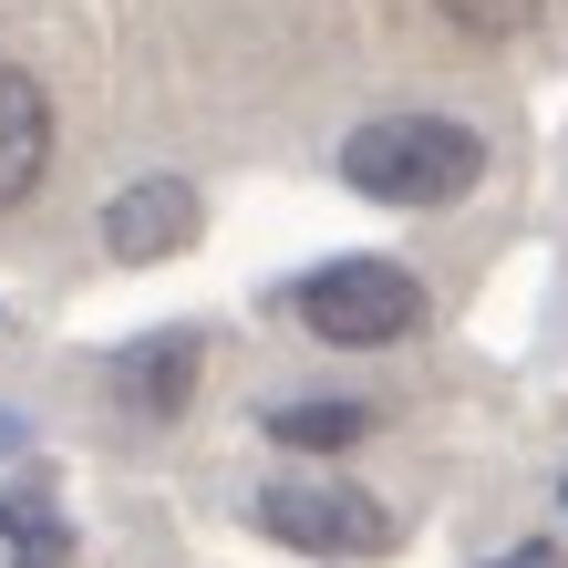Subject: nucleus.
I'll list each match as a JSON object with an SVG mask.
<instances>
[{"label":"nucleus","instance_id":"f257e3e1","mask_svg":"<svg viewBox=\"0 0 568 568\" xmlns=\"http://www.w3.org/2000/svg\"><path fill=\"white\" fill-rule=\"evenodd\" d=\"M486 176V135L455 114H373L342 135V186L373 207H455Z\"/></svg>","mask_w":568,"mask_h":568},{"label":"nucleus","instance_id":"f03ea898","mask_svg":"<svg viewBox=\"0 0 568 568\" xmlns=\"http://www.w3.org/2000/svg\"><path fill=\"white\" fill-rule=\"evenodd\" d=\"M300 321L342 352H383L404 331H424V280L393 270V258H331V270L300 280Z\"/></svg>","mask_w":568,"mask_h":568},{"label":"nucleus","instance_id":"7ed1b4c3","mask_svg":"<svg viewBox=\"0 0 568 568\" xmlns=\"http://www.w3.org/2000/svg\"><path fill=\"white\" fill-rule=\"evenodd\" d=\"M258 527H270L280 548H300V558H383L393 538H404L383 496H362L342 476H290V486H270V496H258Z\"/></svg>","mask_w":568,"mask_h":568},{"label":"nucleus","instance_id":"20e7f679","mask_svg":"<svg viewBox=\"0 0 568 568\" xmlns=\"http://www.w3.org/2000/svg\"><path fill=\"white\" fill-rule=\"evenodd\" d=\"M186 239H196V186L186 176H145V186H124L104 207V248L114 258H176Z\"/></svg>","mask_w":568,"mask_h":568},{"label":"nucleus","instance_id":"39448f33","mask_svg":"<svg viewBox=\"0 0 568 568\" xmlns=\"http://www.w3.org/2000/svg\"><path fill=\"white\" fill-rule=\"evenodd\" d=\"M52 165V93L0 62V207H21Z\"/></svg>","mask_w":568,"mask_h":568},{"label":"nucleus","instance_id":"423d86ee","mask_svg":"<svg viewBox=\"0 0 568 568\" xmlns=\"http://www.w3.org/2000/svg\"><path fill=\"white\" fill-rule=\"evenodd\" d=\"M196 362H207V352H196V331H155V342L114 352V393H124L135 414H155V424H165V414H186Z\"/></svg>","mask_w":568,"mask_h":568},{"label":"nucleus","instance_id":"0eeeda50","mask_svg":"<svg viewBox=\"0 0 568 568\" xmlns=\"http://www.w3.org/2000/svg\"><path fill=\"white\" fill-rule=\"evenodd\" d=\"M0 548H11V568H73V527H62L42 476L0 486Z\"/></svg>","mask_w":568,"mask_h":568},{"label":"nucleus","instance_id":"6e6552de","mask_svg":"<svg viewBox=\"0 0 568 568\" xmlns=\"http://www.w3.org/2000/svg\"><path fill=\"white\" fill-rule=\"evenodd\" d=\"M373 434V404L362 393H300V404H270V445H290V455H342V445H362Z\"/></svg>","mask_w":568,"mask_h":568},{"label":"nucleus","instance_id":"1a4fd4ad","mask_svg":"<svg viewBox=\"0 0 568 568\" xmlns=\"http://www.w3.org/2000/svg\"><path fill=\"white\" fill-rule=\"evenodd\" d=\"M445 21H455V31H476V42H507V31L538 21V0H445Z\"/></svg>","mask_w":568,"mask_h":568},{"label":"nucleus","instance_id":"9d476101","mask_svg":"<svg viewBox=\"0 0 568 568\" xmlns=\"http://www.w3.org/2000/svg\"><path fill=\"white\" fill-rule=\"evenodd\" d=\"M496 568H568V558H558L548 538H527V548H507V558H496Z\"/></svg>","mask_w":568,"mask_h":568},{"label":"nucleus","instance_id":"9b49d317","mask_svg":"<svg viewBox=\"0 0 568 568\" xmlns=\"http://www.w3.org/2000/svg\"><path fill=\"white\" fill-rule=\"evenodd\" d=\"M0 445H11V424H0Z\"/></svg>","mask_w":568,"mask_h":568}]
</instances>
